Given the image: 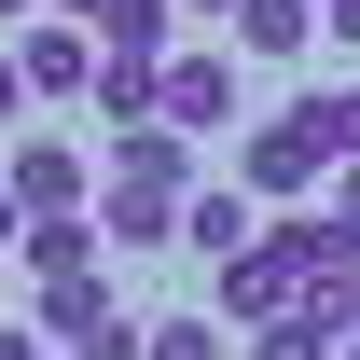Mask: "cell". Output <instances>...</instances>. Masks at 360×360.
I'll return each mask as SVG.
<instances>
[{
	"label": "cell",
	"mask_w": 360,
	"mask_h": 360,
	"mask_svg": "<svg viewBox=\"0 0 360 360\" xmlns=\"http://www.w3.org/2000/svg\"><path fill=\"white\" fill-rule=\"evenodd\" d=\"M291 305H305V208H277L236 264H208V319L222 333H277Z\"/></svg>",
	"instance_id": "1"
},
{
	"label": "cell",
	"mask_w": 360,
	"mask_h": 360,
	"mask_svg": "<svg viewBox=\"0 0 360 360\" xmlns=\"http://www.w3.org/2000/svg\"><path fill=\"white\" fill-rule=\"evenodd\" d=\"M180 250L236 264V250H250V194H236V180H194V194H180Z\"/></svg>",
	"instance_id": "8"
},
{
	"label": "cell",
	"mask_w": 360,
	"mask_h": 360,
	"mask_svg": "<svg viewBox=\"0 0 360 360\" xmlns=\"http://www.w3.org/2000/svg\"><path fill=\"white\" fill-rule=\"evenodd\" d=\"M28 14H42V0H0V28H28Z\"/></svg>",
	"instance_id": "21"
},
{
	"label": "cell",
	"mask_w": 360,
	"mask_h": 360,
	"mask_svg": "<svg viewBox=\"0 0 360 360\" xmlns=\"http://www.w3.org/2000/svg\"><path fill=\"white\" fill-rule=\"evenodd\" d=\"M319 180H333V153H319V139L291 125V111H277V125H250V139H236V194H277V208H305Z\"/></svg>",
	"instance_id": "3"
},
{
	"label": "cell",
	"mask_w": 360,
	"mask_h": 360,
	"mask_svg": "<svg viewBox=\"0 0 360 360\" xmlns=\"http://www.w3.org/2000/svg\"><path fill=\"white\" fill-rule=\"evenodd\" d=\"M0 139H28V70H14V42H0Z\"/></svg>",
	"instance_id": "14"
},
{
	"label": "cell",
	"mask_w": 360,
	"mask_h": 360,
	"mask_svg": "<svg viewBox=\"0 0 360 360\" xmlns=\"http://www.w3.org/2000/svg\"><path fill=\"white\" fill-rule=\"evenodd\" d=\"M305 42H319V0H236V56L277 70V56H305Z\"/></svg>",
	"instance_id": "9"
},
{
	"label": "cell",
	"mask_w": 360,
	"mask_h": 360,
	"mask_svg": "<svg viewBox=\"0 0 360 360\" xmlns=\"http://www.w3.org/2000/svg\"><path fill=\"white\" fill-rule=\"evenodd\" d=\"M291 125H305L333 167H360V84H319V97H291Z\"/></svg>",
	"instance_id": "12"
},
{
	"label": "cell",
	"mask_w": 360,
	"mask_h": 360,
	"mask_svg": "<svg viewBox=\"0 0 360 360\" xmlns=\"http://www.w3.org/2000/svg\"><path fill=\"white\" fill-rule=\"evenodd\" d=\"M250 360H347V319H333V305H291L277 333H250Z\"/></svg>",
	"instance_id": "11"
},
{
	"label": "cell",
	"mask_w": 360,
	"mask_h": 360,
	"mask_svg": "<svg viewBox=\"0 0 360 360\" xmlns=\"http://www.w3.org/2000/svg\"><path fill=\"white\" fill-rule=\"evenodd\" d=\"M56 14H70V28H84V42H97V28H111V14H125V0H56Z\"/></svg>",
	"instance_id": "15"
},
{
	"label": "cell",
	"mask_w": 360,
	"mask_h": 360,
	"mask_svg": "<svg viewBox=\"0 0 360 360\" xmlns=\"http://www.w3.org/2000/svg\"><path fill=\"white\" fill-rule=\"evenodd\" d=\"M14 236H28V208H14V194H0V250H14Z\"/></svg>",
	"instance_id": "19"
},
{
	"label": "cell",
	"mask_w": 360,
	"mask_h": 360,
	"mask_svg": "<svg viewBox=\"0 0 360 360\" xmlns=\"http://www.w3.org/2000/svg\"><path fill=\"white\" fill-rule=\"evenodd\" d=\"M14 70H28V97H97V42L70 14H28L14 28Z\"/></svg>",
	"instance_id": "7"
},
{
	"label": "cell",
	"mask_w": 360,
	"mask_h": 360,
	"mask_svg": "<svg viewBox=\"0 0 360 360\" xmlns=\"http://www.w3.org/2000/svg\"><path fill=\"white\" fill-rule=\"evenodd\" d=\"M319 28H333V42H347V56H360V0H333V14H319Z\"/></svg>",
	"instance_id": "18"
},
{
	"label": "cell",
	"mask_w": 360,
	"mask_h": 360,
	"mask_svg": "<svg viewBox=\"0 0 360 360\" xmlns=\"http://www.w3.org/2000/svg\"><path fill=\"white\" fill-rule=\"evenodd\" d=\"M0 360H42V333H28V319H0Z\"/></svg>",
	"instance_id": "17"
},
{
	"label": "cell",
	"mask_w": 360,
	"mask_h": 360,
	"mask_svg": "<svg viewBox=\"0 0 360 360\" xmlns=\"http://www.w3.org/2000/svg\"><path fill=\"white\" fill-rule=\"evenodd\" d=\"M347 360H360V347H347Z\"/></svg>",
	"instance_id": "23"
},
{
	"label": "cell",
	"mask_w": 360,
	"mask_h": 360,
	"mask_svg": "<svg viewBox=\"0 0 360 360\" xmlns=\"http://www.w3.org/2000/svg\"><path fill=\"white\" fill-rule=\"evenodd\" d=\"M42 360H70V347H42Z\"/></svg>",
	"instance_id": "22"
},
{
	"label": "cell",
	"mask_w": 360,
	"mask_h": 360,
	"mask_svg": "<svg viewBox=\"0 0 360 360\" xmlns=\"http://www.w3.org/2000/svg\"><path fill=\"white\" fill-rule=\"evenodd\" d=\"M333 222H347V236H360V167H333Z\"/></svg>",
	"instance_id": "16"
},
{
	"label": "cell",
	"mask_w": 360,
	"mask_h": 360,
	"mask_svg": "<svg viewBox=\"0 0 360 360\" xmlns=\"http://www.w3.org/2000/svg\"><path fill=\"white\" fill-rule=\"evenodd\" d=\"M97 194L180 208V194H194V139H180V125H125V139H111V167H97Z\"/></svg>",
	"instance_id": "4"
},
{
	"label": "cell",
	"mask_w": 360,
	"mask_h": 360,
	"mask_svg": "<svg viewBox=\"0 0 360 360\" xmlns=\"http://www.w3.org/2000/svg\"><path fill=\"white\" fill-rule=\"evenodd\" d=\"M222 347H236V333H222L208 305H180V319H139V360H222Z\"/></svg>",
	"instance_id": "13"
},
{
	"label": "cell",
	"mask_w": 360,
	"mask_h": 360,
	"mask_svg": "<svg viewBox=\"0 0 360 360\" xmlns=\"http://www.w3.org/2000/svg\"><path fill=\"white\" fill-rule=\"evenodd\" d=\"M14 250H28V277H97V250H111V236H97V208H70V222H28Z\"/></svg>",
	"instance_id": "10"
},
{
	"label": "cell",
	"mask_w": 360,
	"mask_h": 360,
	"mask_svg": "<svg viewBox=\"0 0 360 360\" xmlns=\"http://www.w3.org/2000/svg\"><path fill=\"white\" fill-rule=\"evenodd\" d=\"M153 125L222 139V125H236V56H167V70H153Z\"/></svg>",
	"instance_id": "5"
},
{
	"label": "cell",
	"mask_w": 360,
	"mask_h": 360,
	"mask_svg": "<svg viewBox=\"0 0 360 360\" xmlns=\"http://www.w3.org/2000/svg\"><path fill=\"white\" fill-rule=\"evenodd\" d=\"M167 14H222V28H236V0H167Z\"/></svg>",
	"instance_id": "20"
},
{
	"label": "cell",
	"mask_w": 360,
	"mask_h": 360,
	"mask_svg": "<svg viewBox=\"0 0 360 360\" xmlns=\"http://www.w3.org/2000/svg\"><path fill=\"white\" fill-rule=\"evenodd\" d=\"M111 319H125V291H111V277H28V333H42V347H70V360H84Z\"/></svg>",
	"instance_id": "6"
},
{
	"label": "cell",
	"mask_w": 360,
	"mask_h": 360,
	"mask_svg": "<svg viewBox=\"0 0 360 360\" xmlns=\"http://www.w3.org/2000/svg\"><path fill=\"white\" fill-rule=\"evenodd\" d=\"M0 194H14L28 222H70V208H97V167H84V139H56V125H28L14 153H0Z\"/></svg>",
	"instance_id": "2"
}]
</instances>
